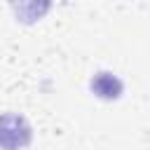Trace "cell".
I'll return each mask as SVG.
<instances>
[{"label":"cell","instance_id":"obj_1","mask_svg":"<svg viewBox=\"0 0 150 150\" xmlns=\"http://www.w3.org/2000/svg\"><path fill=\"white\" fill-rule=\"evenodd\" d=\"M33 129L26 122V117L16 112L0 115V148L2 150H21L30 143Z\"/></svg>","mask_w":150,"mask_h":150},{"label":"cell","instance_id":"obj_2","mask_svg":"<svg viewBox=\"0 0 150 150\" xmlns=\"http://www.w3.org/2000/svg\"><path fill=\"white\" fill-rule=\"evenodd\" d=\"M122 89H124L122 80H120L115 73H110V70H101V73H96V75L91 77V91H94L98 98L112 101V98H117V96L122 94Z\"/></svg>","mask_w":150,"mask_h":150}]
</instances>
